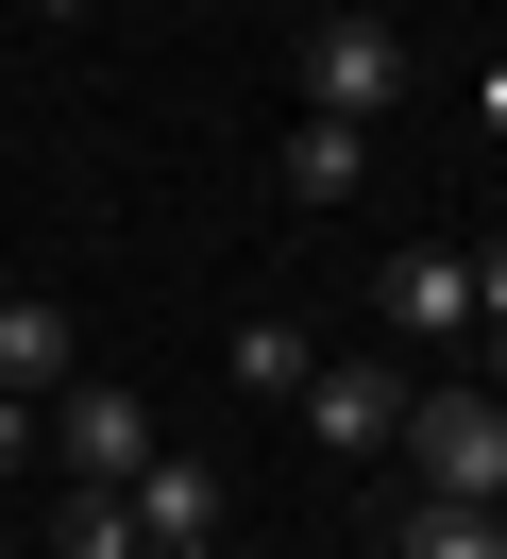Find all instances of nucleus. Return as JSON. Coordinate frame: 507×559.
<instances>
[{"instance_id":"f257e3e1","label":"nucleus","mask_w":507,"mask_h":559,"mask_svg":"<svg viewBox=\"0 0 507 559\" xmlns=\"http://www.w3.org/2000/svg\"><path fill=\"white\" fill-rule=\"evenodd\" d=\"M389 457L423 475V509H507V390H473V373H406Z\"/></svg>"},{"instance_id":"f03ea898","label":"nucleus","mask_w":507,"mask_h":559,"mask_svg":"<svg viewBox=\"0 0 507 559\" xmlns=\"http://www.w3.org/2000/svg\"><path fill=\"white\" fill-rule=\"evenodd\" d=\"M372 340H389L406 373H457V356H473V254L406 238L389 272H372Z\"/></svg>"},{"instance_id":"7ed1b4c3","label":"nucleus","mask_w":507,"mask_h":559,"mask_svg":"<svg viewBox=\"0 0 507 559\" xmlns=\"http://www.w3.org/2000/svg\"><path fill=\"white\" fill-rule=\"evenodd\" d=\"M389 103H406V17H372V0L355 17H304V119H355L372 136Z\"/></svg>"},{"instance_id":"20e7f679","label":"nucleus","mask_w":507,"mask_h":559,"mask_svg":"<svg viewBox=\"0 0 507 559\" xmlns=\"http://www.w3.org/2000/svg\"><path fill=\"white\" fill-rule=\"evenodd\" d=\"M34 441H51V475H68V491H119L135 457H153V407H135L119 373H68L51 407H34Z\"/></svg>"},{"instance_id":"39448f33","label":"nucleus","mask_w":507,"mask_h":559,"mask_svg":"<svg viewBox=\"0 0 507 559\" xmlns=\"http://www.w3.org/2000/svg\"><path fill=\"white\" fill-rule=\"evenodd\" d=\"M119 509H135V559H203V543H220V509H237V475H220L203 441H153V457L119 475Z\"/></svg>"},{"instance_id":"423d86ee","label":"nucleus","mask_w":507,"mask_h":559,"mask_svg":"<svg viewBox=\"0 0 507 559\" xmlns=\"http://www.w3.org/2000/svg\"><path fill=\"white\" fill-rule=\"evenodd\" d=\"M389 424H406V356H322L304 373V441L322 457H389Z\"/></svg>"},{"instance_id":"0eeeda50","label":"nucleus","mask_w":507,"mask_h":559,"mask_svg":"<svg viewBox=\"0 0 507 559\" xmlns=\"http://www.w3.org/2000/svg\"><path fill=\"white\" fill-rule=\"evenodd\" d=\"M68 373H85V340H68V306H51V288H0V390H17V407H51Z\"/></svg>"},{"instance_id":"6e6552de","label":"nucleus","mask_w":507,"mask_h":559,"mask_svg":"<svg viewBox=\"0 0 507 559\" xmlns=\"http://www.w3.org/2000/svg\"><path fill=\"white\" fill-rule=\"evenodd\" d=\"M270 170H288L304 221H338V204L372 187V136H355V119H288V153H270Z\"/></svg>"},{"instance_id":"1a4fd4ad","label":"nucleus","mask_w":507,"mask_h":559,"mask_svg":"<svg viewBox=\"0 0 507 559\" xmlns=\"http://www.w3.org/2000/svg\"><path fill=\"white\" fill-rule=\"evenodd\" d=\"M304 373H322L304 322H237V390H254V407H304Z\"/></svg>"},{"instance_id":"9d476101","label":"nucleus","mask_w":507,"mask_h":559,"mask_svg":"<svg viewBox=\"0 0 507 559\" xmlns=\"http://www.w3.org/2000/svg\"><path fill=\"white\" fill-rule=\"evenodd\" d=\"M51 559H135V509H119V491H68V475H51Z\"/></svg>"},{"instance_id":"9b49d317","label":"nucleus","mask_w":507,"mask_h":559,"mask_svg":"<svg viewBox=\"0 0 507 559\" xmlns=\"http://www.w3.org/2000/svg\"><path fill=\"white\" fill-rule=\"evenodd\" d=\"M389 559H507V525H491V509H406Z\"/></svg>"},{"instance_id":"f8f14e48","label":"nucleus","mask_w":507,"mask_h":559,"mask_svg":"<svg viewBox=\"0 0 507 559\" xmlns=\"http://www.w3.org/2000/svg\"><path fill=\"white\" fill-rule=\"evenodd\" d=\"M34 457H51V441H34V407H17V390H0V491H17Z\"/></svg>"},{"instance_id":"ddd939ff","label":"nucleus","mask_w":507,"mask_h":559,"mask_svg":"<svg viewBox=\"0 0 507 559\" xmlns=\"http://www.w3.org/2000/svg\"><path fill=\"white\" fill-rule=\"evenodd\" d=\"M473 322H507V238H473Z\"/></svg>"},{"instance_id":"4468645a","label":"nucleus","mask_w":507,"mask_h":559,"mask_svg":"<svg viewBox=\"0 0 507 559\" xmlns=\"http://www.w3.org/2000/svg\"><path fill=\"white\" fill-rule=\"evenodd\" d=\"M34 17H101V0H34Z\"/></svg>"},{"instance_id":"2eb2a0df","label":"nucleus","mask_w":507,"mask_h":559,"mask_svg":"<svg viewBox=\"0 0 507 559\" xmlns=\"http://www.w3.org/2000/svg\"><path fill=\"white\" fill-rule=\"evenodd\" d=\"M0 559H17V525H0Z\"/></svg>"},{"instance_id":"dca6fc26","label":"nucleus","mask_w":507,"mask_h":559,"mask_svg":"<svg viewBox=\"0 0 507 559\" xmlns=\"http://www.w3.org/2000/svg\"><path fill=\"white\" fill-rule=\"evenodd\" d=\"M0 288H17V272H0Z\"/></svg>"},{"instance_id":"f3484780","label":"nucleus","mask_w":507,"mask_h":559,"mask_svg":"<svg viewBox=\"0 0 507 559\" xmlns=\"http://www.w3.org/2000/svg\"><path fill=\"white\" fill-rule=\"evenodd\" d=\"M491 525H507V509H491Z\"/></svg>"}]
</instances>
